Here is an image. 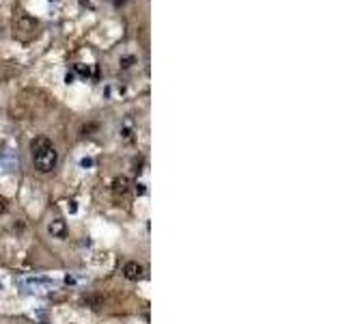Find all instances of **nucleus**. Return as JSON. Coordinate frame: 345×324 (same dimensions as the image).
<instances>
[{
  "mask_svg": "<svg viewBox=\"0 0 345 324\" xmlns=\"http://www.w3.org/2000/svg\"><path fill=\"white\" fill-rule=\"evenodd\" d=\"M5 210H7V201L0 197V214H5Z\"/></svg>",
  "mask_w": 345,
  "mask_h": 324,
  "instance_id": "obj_11",
  "label": "nucleus"
},
{
  "mask_svg": "<svg viewBox=\"0 0 345 324\" xmlns=\"http://www.w3.org/2000/svg\"><path fill=\"white\" fill-rule=\"evenodd\" d=\"M134 186H136V195H145V193H147V184H145V182H136Z\"/></svg>",
  "mask_w": 345,
  "mask_h": 324,
  "instance_id": "obj_10",
  "label": "nucleus"
},
{
  "mask_svg": "<svg viewBox=\"0 0 345 324\" xmlns=\"http://www.w3.org/2000/svg\"><path fill=\"white\" fill-rule=\"evenodd\" d=\"M134 61H136L134 57H123V59L119 61V65H121L123 69H128V67H132V63H134Z\"/></svg>",
  "mask_w": 345,
  "mask_h": 324,
  "instance_id": "obj_9",
  "label": "nucleus"
},
{
  "mask_svg": "<svg viewBox=\"0 0 345 324\" xmlns=\"http://www.w3.org/2000/svg\"><path fill=\"white\" fill-rule=\"evenodd\" d=\"M67 231H69L67 221H63V219H52V221L48 223V233H50L52 238L65 240V238H67Z\"/></svg>",
  "mask_w": 345,
  "mask_h": 324,
  "instance_id": "obj_4",
  "label": "nucleus"
},
{
  "mask_svg": "<svg viewBox=\"0 0 345 324\" xmlns=\"http://www.w3.org/2000/svg\"><path fill=\"white\" fill-rule=\"evenodd\" d=\"M50 3H56V0H50Z\"/></svg>",
  "mask_w": 345,
  "mask_h": 324,
  "instance_id": "obj_14",
  "label": "nucleus"
},
{
  "mask_svg": "<svg viewBox=\"0 0 345 324\" xmlns=\"http://www.w3.org/2000/svg\"><path fill=\"white\" fill-rule=\"evenodd\" d=\"M123 277L128 279V281H140V279L147 277V270L138 262H128L123 266Z\"/></svg>",
  "mask_w": 345,
  "mask_h": 324,
  "instance_id": "obj_3",
  "label": "nucleus"
},
{
  "mask_svg": "<svg viewBox=\"0 0 345 324\" xmlns=\"http://www.w3.org/2000/svg\"><path fill=\"white\" fill-rule=\"evenodd\" d=\"M13 26H15V33H26V35H33L35 31H37L39 22L35 20V17H31V15L26 13V11H20V13L15 15Z\"/></svg>",
  "mask_w": 345,
  "mask_h": 324,
  "instance_id": "obj_2",
  "label": "nucleus"
},
{
  "mask_svg": "<svg viewBox=\"0 0 345 324\" xmlns=\"http://www.w3.org/2000/svg\"><path fill=\"white\" fill-rule=\"evenodd\" d=\"M112 191H114L117 195H125V193L130 191V179L125 177V175L117 177V179H114V184H112Z\"/></svg>",
  "mask_w": 345,
  "mask_h": 324,
  "instance_id": "obj_5",
  "label": "nucleus"
},
{
  "mask_svg": "<svg viewBox=\"0 0 345 324\" xmlns=\"http://www.w3.org/2000/svg\"><path fill=\"white\" fill-rule=\"evenodd\" d=\"M74 71H76V74L80 76V78H91V67L89 65H82V63H78V65L74 67Z\"/></svg>",
  "mask_w": 345,
  "mask_h": 324,
  "instance_id": "obj_6",
  "label": "nucleus"
},
{
  "mask_svg": "<svg viewBox=\"0 0 345 324\" xmlns=\"http://www.w3.org/2000/svg\"><path fill=\"white\" fill-rule=\"evenodd\" d=\"M31 149H33V162H35V169L39 171V173H50V171L56 167L59 162V151L54 149L52 143L45 139V137H39L31 143Z\"/></svg>",
  "mask_w": 345,
  "mask_h": 324,
  "instance_id": "obj_1",
  "label": "nucleus"
},
{
  "mask_svg": "<svg viewBox=\"0 0 345 324\" xmlns=\"http://www.w3.org/2000/svg\"><path fill=\"white\" fill-rule=\"evenodd\" d=\"M84 305H91V309H99L102 307V299L99 296H89V299H84Z\"/></svg>",
  "mask_w": 345,
  "mask_h": 324,
  "instance_id": "obj_7",
  "label": "nucleus"
},
{
  "mask_svg": "<svg viewBox=\"0 0 345 324\" xmlns=\"http://www.w3.org/2000/svg\"><path fill=\"white\" fill-rule=\"evenodd\" d=\"M74 78H76L74 74H67V76H65V83H67V85H69V83H74Z\"/></svg>",
  "mask_w": 345,
  "mask_h": 324,
  "instance_id": "obj_12",
  "label": "nucleus"
},
{
  "mask_svg": "<svg viewBox=\"0 0 345 324\" xmlns=\"http://www.w3.org/2000/svg\"><path fill=\"white\" fill-rule=\"evenodd\" d=\"M121 137H123L125 141H132V137H134L132 125H125V128H121Z\"/></svg>",
  "mask_w": 345,
  "mask_h": 324,
  "instance_id": "obj_8",
  "label": "nucleus"
},
{
  "mask_svg": "<svg viewBox=\"0 0 345 324\" xmlns=\"http://www.w3.org/2000/svg\"><path fill=\"white\" fill-rule=\"evenodd\" d=\"M0 33H3V26H0Z\"/></svg>",
  "mask_w": 345,
  "mask_h": 324,
  "instance_id": "obj_15",
  "label": "nucleus"
},
{
  "mask_svg": "<svg viewBox=\"0 0 345 324\" xmlns=\"http://www.w3.org/2000/svg\"><path fill=\"white\" fill-rule=\"evenodd\" d=\"M112 3H114V7H121V5L128 3V0H112Z\"/></svg>",
  "mask_w": 345,
  "mask_h": 324,
  "instance_id": "obj_13",
  "label": "nucleus"
}]
</instances>
